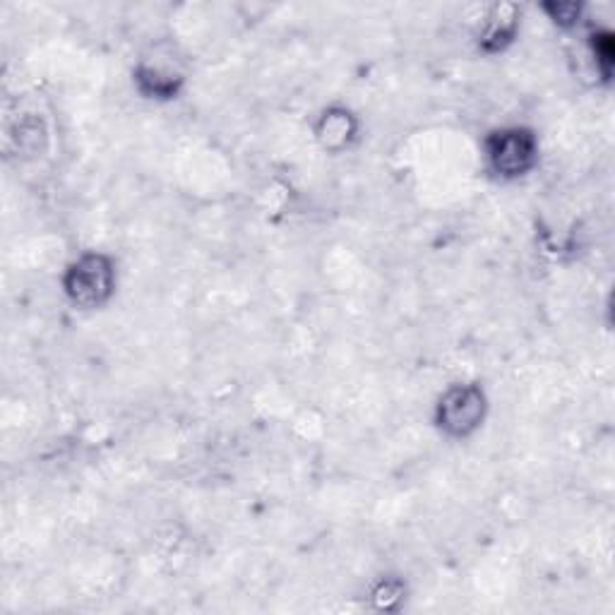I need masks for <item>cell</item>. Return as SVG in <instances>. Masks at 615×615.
<instances>
[{
    "label": "cell",
    "instance_id": "cell-3",
    "mask_svg": "<svg viewBox=\"0 0 615 615\" xmlns=\"http://www.w3.org/2000/svg\"><path fill=\"white\" fill-rule=\"evenodd\" d=\"M489 399L479 385H452L435 406V423L450 438H469L481 428Z\"/></svg>",
    "mask_w": 615,
    "mask_h": 615
},
{
    "label": "cell",
    "instance_id": "cell-2",
    "mask_svg": "<svg viewBox=\"0 0 615 615\" xmlns=\"http://www.w3.org/2000/svg\"><path fill=\"white\" fill-rule=\"evenodd\" d=\"M485 159L501 179H521L539 164V140L529 127H501L485 137Z\"/></svg>",
    "mask_w": 615,
    "mask_h": 615
},
{
    "label": "cell",
    "instance_id": "cell-4",
    "mask_svg": "<svg viewBox=\"0 0 615 615\" xmlns=\"http://www.w3.org/2000/svg\"><path fill=\"white\" fill-rule=\"evenodd\" d=\"M358 135V121L349 109L332 107L316 123V140L328 152H344Z\"/></svg>",
    "mask_w": 615,
    "mask_h": 615
},
{
    "label": "cell",
    "instance_id": "cell-9",
    "mask_svg": "<svg viewBox=\"0 0 615 615\" xmlns=\"http://www.w3.org/2000/svg\"><path fill=\"white\" fill-rule=\"evenodd\" d=\"M543 13L563 29L575 27L585 13L582 3H543Z\"/></svg>",
    "mask_w": 615,
    "mask_h": 615
},
{
    "label": "cell",
    "instance_id": "cell-1",
    "mask_svg": "<svg viewBox=\"0 0 615 615\" xmlns=\"http://www.w3.org/2000/svg\"><path fill=\"white\" fill-rule=\"evenodd\" d=\"M63 292L77 308L107 306L115 292V265L103 253H85L65 270Z\"/></svg>",
    "mask_w": 615,
    "mask_h": 615
},
{
    "label": "cell",
    "instance_id": "cell-7",
    "mask_svg": "<svg viewBox=\"0 0 615 615\" xmlns=\"http://www.w3.org/2000/svg\"><path fill=\"white\" fill-rule=\"evenodd\" d=\"M589 39H591V56H594L596 71L608 83L611 75H613V65H615L613 34L611 32H594Z\"/></svg>",
    "mask_w": 615,
    "mask_h": 615
},
{
    "label": "cell",
    "instance_id": "cell-8",
    "mask_svg": "<svg viewBox=\"0 0 615 615\" xmlns=\"http://www.w3.org/2000/svg\"><path fill=\"white\" fill-rule=\"evenodd\" d=\"M373 603L380 611H397L399 603L404 601V582L402 579L385 577L380 579L378 587L373 589Z\"/></svg>",
    "mask_w": 615,
    "mask_h": 615
},
{
    "label": "cell",
    "instance_id": "cell-5",
    "mask_svg": "<svg viewBox=\"0 0 615 615\" xmlns=\"http://www.w3.org/2000/svg\"><path fill=\"white\" fill-rule=\"evenodd\" d=\"M519 32V8L513 3L493 5L481 32V49L485 53H497L515 41Z\"/></svg>",
    "mask_w": 615,
    "mask_h": 615
},
{
    "label": "cell",
    "instance_id": "cell-6",
    "mask_svg": "<svg viewBox=\"0 0 615 615\" xmlns=\"http://www.w3.org/2000/svg\"><path fill=\"white\" fill-rule=\"evenodd\" d=\"M135 85L149 99H173L183 87V77L161 67L140 65L135 71Z\"/></svg>",
    "mask_w": 615,
    "mask_h": 615
}]
</instances>
